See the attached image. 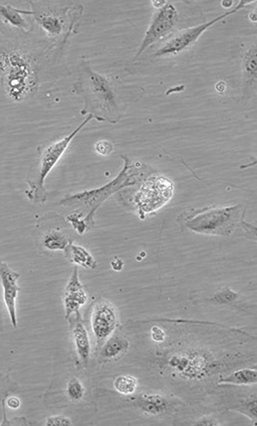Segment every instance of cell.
I'll return each instance as SVG.
<instances>
[{"label": "cell", "instance_id": "1", "mask_svg": "<svg viewBox=\"0 0 257 426\" xmlns=\"http://www.w3.org/2000/svg\"><path fill=\"white\" fill-rule=\"evenodd\" d=\"M40 63L26 47L0 34V84L15 102H22L37 90Z\"/></svg>", "mask_w": 257, "mask_h": 426}, {"label": "cell", "instance_id": "2", "mask_svg": "<svg viewBox=\"0 0 257 426\" xmlns=\"http://www.w3.org/2000/svg\"><path fill=\"white\" fill-rule=\"evenodd\" d=\"M74 88L84 98L83 112L85 114L112 124L120 120L121 113L112 85L106 77L94 71L85 62L80 65L78 79Z\"/></svg>", "mask_w": 257, "mask_h": 426}, {"label": "cell", "instance_id": "3", "mask_svg": "<svg viewBox=\"0 0 257 426\" xmlns=\"http://www.w3.org/2000/svg\"><path fill=\"white\" fill-rule=\"evenodd\" d=\"M93 119L88 115L85 120L73 130L67 136L56 142L51 143L45 148L40 149L37 159L32 163L27 176V184L29 189L27 190L26 196L29 201L35 206L43 204L47 201V191L45 181L49 174L54 170L55 165L59 162L65 151L67 150L71 143L73 142L76 135L79 134L85 126Z\"/></svg>", "mask_w": 257, "mask_h": 426}, {"label": "cell", "instance_id": "4", "mask_svg": "<svg viewBox=\"0 0 257 426\" xmlns=\"http://www.w3.org/2000/svg\"><path fill=\"white\" fill-rule=\"evenodd\" d=\"M131 167L129 160L126 159L124 170L121 171L117 178L109 184L97 189L84 191V192L74 194L73 196H66L60 201V206L76 210L74 213L82 215L84 212L87 213L85 220L90 227L92 224L94 214L107 198L121 188L135 184V181L131 179L135 177V174H127Z\"/></svg>", "mask_w": 257, "mask_h": 426}, {"label": "cell", "instance_id": "5", "mask_svg": "<svg viewBox=\"0 0 257 426\" xmlns=\"http://www.w3.org/2000/svg\"><path fill=\"white\" fill-rule=\"evenodd\" d=\"M244 212L241 206L209 208L187 218L184 224L198 234L229 236L241 223Z\"/></svg>", "mask_w": 257, "mask_h": 426}, {"label": "cell", "instance_id": "6", "mask_svg": "<svg viewBox=\"0 0 257 426\" xmlns=\"http://www.w3.org/2000/svg\"><path fill=\"white\" fill-rule=\"evenodd\" d=\"M30 5L29 16L34 18L38 26L51 38L64 37L67 40L73 29L77 18L82 15L80 5L71 7H51L43 2L28 1Z\"/></svg>", "mask_w": 257, "mask_h": 426}, {"label": "cell", "instance_id": "7", "mask_svg": "<svg viewBox=\"0 0 257 426\" xmlns=\"http://www.w3.org/2000/svg\"><path fill=\"white\" fill-rule=\"evenodd\" d=\"M174 189L173 182L165 177H148L134 198L141 218L162 208L172 198Z\"/></svg>", "mask_w": 257, "mask_h": 426}, {"label": "cell", "instance_id": "8", "mask_svg": "<svg viewBox=\"0 0 257 426\" xmlns=\"http://www.w3.org/2000/svg\"><path fill=\"white\" fill-rule=\"evenodd\" d=\"M254 1H239L237 4L236 7L233 9L229 10V12L222 13V15L217 16L211 21L207 22V23L198 25V26L188 28V29L182 30L181 32H176L172 37L169 38L160 48L157 49V51L155 52V57H175L181 54L185 49L189 48L193 44L196 42L206 32L209 28L214 26L218 21L222 20V19L227 18L239 12V11L253 4Z\"/></svg>", "mask_w": 257, "mask_h": 426}, {"label": "cell", "instance_id": "9", "mask_svg": "<svg viewBox=\"0 0 257 426\" xmlns=\"http://www.w3.org/2000/svg\"><path fill=\"white\" fill-rule=\"evenodd\" d=\"M179 21V12L171 2H165L162 7L157 9L146 30L145 37L141 44L139 51L137 52L136 58L139 57L146 49L164 40L175 29Z\"/></svg>", "mask_w": 257, "mask_h": 426}, {"label": "cell", "instance_id": "10", "mask_svg": "<svg viewBox=\"0 0 257 426\" xmlns=\"http://www.w3.org/2000/svg\"><path fill=\"white\" fill-rule=\"evenodd\" d=\"M119 325L117 309L106 300H98L91 311V330L97 345H101L113 336Z\"/></svg>", "mask_w": 257, "mask_h": 426}, {"label": "cell", "instance_id": "11", "mask_svg": "<svg viewBox=\"0 0 257 426\" xmlns=\"http://www.w3.org/2000/svg\"><path fill=\"white\" fill-rule=\"evenodd\" d=\"M20 275L11 269L6 262L0 259V284L4 290V300L9 314L11 323L13 328L18 326V312H16V301L20 287L18 279Z\"/></svg>", "mask_w": 257, "mask_h": 426}, {"label": "cell", "instance_id": "12", "mask_svg": "<svg viewBox=\"0 0 257 426\" xmlns=\"http://www.w3.org/2000/svg\"><path fill=\"white\" fill-rule=\"evenodd\" d=\"M88 298L87 292L80 281L78 268L76 267L64 290L66 320L70 319L73 314H78L80 309L88 302Z\"/></svg>", "mask_w": 257, "mask_h": 426}, {"label": "cell", "instance_id": "13", "mask_svg": "<svg viewBox=\"0 0 257 426\" xmlns=\"http://www.w3.org/2000/svg\"><path fill=\"white\" fill-rule=\"evenodd\" d=\"M68 320H71V337H73L77 357L84 366H87L90 359L91 350H92L90 334L83 323L80 312L76 314L73 320L71 318Z\"/></svg>", "mask_w": 257, "mask_h": 426}, {"label": "cell", "instance_id": "14", "mask_svg": "<svg viewBox=\"0 0 257 426\" xmlns=\"http://www.w3.org/2000/svg\"><path fill=\"white\" fill-rule=\"evenodd\" d=\"M27 11L16 9L11 5L0 4V24L4 30L7 27L18 30L23 35H29L34 30L32 21L28 20Z\"/></svg>", "mask_w": 257, "mask_h": 426}, {"label": "cell", "instance_id": "15", "mask_svg": "<svg viewBox=\"0 0 257 426\" xmlns=\"http://www.w3.org/2000/svg\"><path fill=\"white\" fill-rule=\"evenodd\" d=\"M135 403L141 411L151 416L164 414L170 410L174 405L168 398L160 394H151V393L141 394Z\"/></svg>", "mask_w": 257, "mask_h": 426}, {"label": "cell", "instance_id": "16", "mask_svg": "<svg viewBox=\"0 0 257 426\" xmlns=\"http://www.w3.org/2000/svg\"><path fill=\"white\" fill-rule=\"evenodd\" d=\"M131 343L126 337L112 336L100 348V358L104 362L115 361L128 351Z\"/></svg>", "mask_w": 257, "mask_h": 426}, {"label": "cell", "instance_id": "17", "mask_svg": "<svg viewBox=\"0 0 257 426\" xmlns=\"http://www.w3.org/2000/svg\"><path fill=\"white\" fill-rule=\"evenodd\" d=\"M65 252L68 260L76 266L84 267L85 269H95L97 267V262L92 254L81 245L71 242Z\"/></svg>", "mask_w": 257, "mask_h": 426}, {"label": "cell", "instance_id": "18", "mask_svg": "<svg viewBox=\"0 0 257 426\" xmlns=\"http://www.w3.org/2000/svg\"><path fill=\"white\" fill-rule=\"evenodd\" d=\"M41 243L45 250L56 252L67 250L68 246L71 244V242L65 232L59 230V229H52L44 235Z\"/></svg>", "mask_w": 257, "mask_h": 426}, {"label": "cell", "instance_id": "19", "mask_svg": "<svg viewBox=\"0 0 257 426\" xmlns=\"http://www.w3.org/2000/svg\"><path fill=\"white\" fill-rule=\"evenodd\" d=\"M257 383V372L256 369H241L220 379V384H232V386H251Z\"/></svg>", "mask_w": 257, "mask_h": 426}, {"label": "cell", "instance_id": "20", "mask_svg": "<svg viewBox=\"0 0 257 426\" xmlns=\"http://www.w3.org/2000/svg\"><path fill=\"white\" fill-rule=\"evenodd\" d=\"M139 386L136 377L132 375H120L115 379L114 389L116 391L124 396L133 395Z\"/></svg>", "mask_w": 257, "mask_h": 426}, {"label": "cell", "instance_id": "21", "mask_svg": "<svg viewBox=\"0 0 257 426\" xmlns=\"http://www.w3.org/2000/svg\"><path fill=\"white\" fill-rule=\"evenodd\" d=\"M243 70L246 78L249 82L253 83L256 80L257 63H256V47L251 46L245 52L243 58Z\"/></svg>", "mask_w": 257, "mask_h": 426}, {"label": "cell", "instance_id": "22", "mask_svg": "<svg viewBox=\"0 0 257 426\" xmlns=\"http://www.w3.org/2000/svg\"><path fill=\"white\" fill-rule=\"evenodd\" d=\"M66 393L71 402H80L85 397V386L78 378H71L66 386Z\"/></svg>", "mask_w": 257, "mask_h": 426}, {"label": "cell", "instance_id": "23", "mask_svg": "<svg viewBox=\"0 0 257 426\" xmlns=\"http://www.w3.org/2000/svg\"><path fill=\"white\" fill-rule=\"evenodd\" d=\"M234 410L239 412L245 416H247L251 420L256 422V397L253 395V397L249 398L247 400L242 401L237 408Z\"/></svg>", "mask_w": 257, "mask_h": 426}, {"label": "cell", "instance_id": "24", "mask_svg": "<svg viewBox=\"0 0 257 426\" xmlns=\"http://www.w3.org/2000/svg\"><path fill=\"white\" fill-rule=\"evenodd\" d=\"M82 215L77 214V213H73L67 218L68 223L71 224V226L77 231V233L83 235L87 231L88 227L87 223H85V218H81Z\"/></svg>", "mask_w": 257, "mask_h": 426}, {"label": "cell", "instance_id": "25", "mask_svg": "<svg viewBox=\"0 0 257 426\" xmlns=\"http://www.w3.org/2000/svg\"><path fill=\"white\" fill-rule=\"evenodd\" d=\"M44 425L49 426L71 425H73V422H71L70 418L64 416V415H56V416L47 418Z\"/></svg>", "mask_w": 257, "mask_h": 426}, {"label": "cell", "instance_id": "26", "mask_svg": "<svg viewBox=\"0 0 257 426\" xmlns=\"http://www.w3.org/2000/svg\"><path fill=\"white\" fill-rule=\"evenodd\" d=\"M215 298L218 303H228L231 302L232 300H236L237 293L232 292L231 290H225L223 292H218Z\"/></svg>", "mask_w": 257, "mask_h": 426}, {"label": "cell", "instance_id": "27", "mask_svg": "<svg viewBox=\"0 0 257 426\" xmlns=\"http://www.w3.org/2000/svg\"><path fill=\"white\" fill-rule=\"evenodd\" d=\"M95 149L99 154L107 156V155L112 153L113 146L112 143L107 142V141H100V142L96 143Z\"/></svg>", "mask_w": 257, "mask_h": 426}, {"label": "cell", "instance_id": "28", "mask_svg": "<svg viewBox=\"0 0 257 426\" xmlns=\"http://www.w3.org/2000/svg\"><path fill=\"white\" fill-rule=\"evenodd\" d=\"M195 425H220V422L217 419L211 416H204L198 420L197 422L193 423Z\"/></svg>", "mask_w": 257, "mask_h": 426}, {"label": "cell", "instance_id": "29", "mask_svg": "<svg viewBox=\"0 0 257 426\" xmlns=\"http://www.w3.org/2000/svg\"><path fill=\"white\" fill-rule=\"evenodd\" d=\"M152 338H153L154 342H164L165 339V331L159 326H154L153 330H152Z\"/></svg>", "mask_w": 257, "mask_h": 426}, {"label": "cell", "instance_id": "30", "mask_svg": "<svg viewBox=\"0 0 257 426\" xmlns=\"http://www.w3.org/2000/svg\"><path fill=\"white\" fill-rule=\"evenodd\" d=\"M4 401V403H6V405L8 406V408H9L10 409H13V410H16V409L20 408L21 401L20 399H19L18 397H7L6 399Z\"/></svg>", "mask_w": 257, "mask_h": 426}, {"label": "cell", "instance_id": "31", "mask_svg": "<svg viewBox=\"0 0 257 426\" xmlns=\"http://www.w3.org/2000/svg\"><path fill=\"white\" fill-rule=\"evenodd\" d=\"M112 269L114 271H121L124 267V261L121 259H114L112 262Z\"/></svg>", "mask_w": 257, "mask_h": 426}, {"label": "cell", "instance_id": "32", "mask_svg": "<svg viewBox=\"0 0 257 426\" xmlns=\"http://www.w3.org/2000/svg\"><path fill=\"white\" fill-rule=\"evenodd\" d=\"M6 378L7 377H4V376H2L1 374H0V386H1L2 383H4V381Z\"/></svg>", "mask_w": 257, "mask_h": 426}]
</instances>
